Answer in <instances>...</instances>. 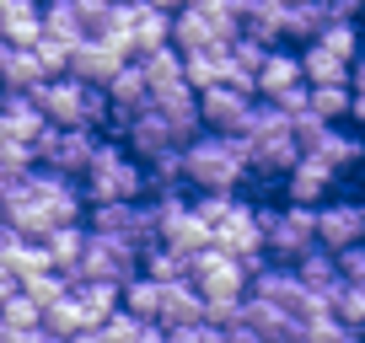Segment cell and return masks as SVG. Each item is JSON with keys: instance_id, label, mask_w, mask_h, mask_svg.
I'll return each instance as SVG.
<instances>
[{"instance_id": "obj_24", "label": "cell", "mask_w": 365, "mask_h": 343, "mask_svg": "<svg viewBox=\"0 0 365 343\" xmlns=\"http://www.w3.org/2000/svg\"><path fill=\"white\" fill-rule=\"evenodd\" d=\"M199 11H205L210 33H215L220 43H231V38L242 33V6H231V0H205V6H199Z\"/></svg>"}, {"instance_id": "obj_6", "label": "cell", "mask_w": 365, "mask_h": 343, "mask_svg": "<svg viewBox=\"0 0 365 343\" xmlns=\"http://www.w3.org/2000/svg\"><path fill=\"white\" fill-rule=\"evenodd\" d=\"M38 107V118H43L48 129H86V86L70 75H54L43 80L38 92H27Z\"/></svg>"}, {"instance_id": "obj_22", "label": "cell", "mask_w": 365, "mask_h": 343, "mask_svg": "<svg viewBox=\"0 0 365 343\" xmlns=\"http://www.w3.org/2000/svg\"><path fill=\"white\" fill-rule=\"evenodd\" d=\"M16 290H22V295H27V300H33V306H38V317H43V311L54 306V300H65V295H70V279L48 268V274L27 279V285H16Z\"/></svg>"}, {"instance_id": "obj_3", "label": "cell", "mask_w": 365, "mask_h": 343, "mask_svg": "<svg viewBox=\"0 0 365 343\" xmlns=\"http://www.w3.org/2000/svg\"><path fill=\"white\" fill-rule=\"evenodd\" d=\"M129 279H140V252L124 247L113 236H91L86 231V247H81V263L70 274V285H113L124 290Z\"/></svg>"}, {"instance_id": "obj_21", "label": "cell", "mask_w": 365, "mask_h": 343, "mask_svg": "<svg viewBox=\"0 0 365 343\" xmlns=\"http://www.w3.org/2000/svg\"><path fill=\"white\" fill-rule=\"evenodd\" d=\"M328 317L339 322L344 332H360V322H365V285H339L328 295Z\"/></svg>"}, {"instance_id": "obj_15", "label": "cell", "mask_w": 365, "mask_h": 343, "mask_svg": "<svg viewBox=\"0 0 365 343\" xmlns=\"http://www.w3.org/2000/svg\"><path fill=\"white\" fill-rule=\"evenodd\" d=\"M156 327H161V332H172V327H205V322H199V290L188 285V279H178V285H161Z\"/></svg>"}, {"instance_id": "obj_31", "label": "cell", "mask_w": 365, "mask_h": 343, "mask_svg": "<svg viewBox=\"0 0 365 343\" xmlns=\"http://www.w3.org/2000/svg\"><path fill=\"white\" fill-rule=\"evenodd\" d=\"M135 343H167V338H161V327H140V338Z\"/></svg>"}, {"instance_id": "obj_2", "label": "cell", "mask_w": 365, "mask_h": 343, "mask_svg": "<svg viewBox=\"0 0 365 343\" xmlns=\"http://www.w3.org/2000/svg\"><path fill=\"white\" fill-rule=\"evenodd\" d=\"M76 188H81V199H86V209L140 204V199H145V172H140V161L124 156L118 139H97V150H91V161H86Z\"/></svg>"}, {"instance_id": "obj_11", "label": "cell", "mask_w": 365, "mask_h": 343, "mask_svg": "<svg viewBox=\"0 0 365 343\" xmlns=\"http://www.w3.org/2000/svg\"><path fill=\"white\" fill-rule=\"evenodd\" d=\"M242 150H247V177H269V183H285V172L301 161V150H296V139H290L285 124L258 134V139H247Z\"/></svg>"}, {"instance_id": "obj_29", "label": "cell", "mask_w": 365, "mask_h": 343, "mask_svg": "<svg viewBox=\"0 0 365 343\" xmlns=\"http://www.w3.org/2000/svg\"><path fill=\"white\" fill-rule=\"evenodd\" d=\"M167 343H205L210 338V327H172V332H161Z\"/></svg>"}, {"instance_id": "obj_9", "label": "cell", "mask_w": 365, "mask_h": 343, "mask_svg": "<svg viewBox=\"0 0 365 343\" xmlns=\"http://www.w3.org/2000/svg\"><path fill=\"white\" fill-rule=\"evenodd\" d=\"M333 188H339V172H333L322 156H301L296 167L285 172V204H296V209H317V204H328Z\"/></svg>"}, {"instance_id": "obj_20", "label": "cell", "mask_w": 365, "mask_h": 343, "mask_svg": "<svg viewBox=\"0 0 365 343\" xmlns=\"http://www.w3.org/2000/svg\"><path fill=\"white\" fill-rule=\"evenodd\" d=\"M140 279H150V285H178V279H188V268H182V258L172 247H145L140 252Z\"/></svg>"}, {"instance_id": "obj_12", "label": "cell", "mask_w": 365, "mask_h": 343, "mask_svg": "<svg viewBox=\"0 0 365 343\" xmlns=\"http://www.w3.org/2000/svg\"><path fill=\"white\" fill-rule=\"evenodd\" d=\"M252 102H258V97H247V92L210 86V92H199V129H205V134H231V129L247 118Z\"/></svg>"}, {"instance_id": "obj_5", "label": "cell", "mask_w": 365, "mask_h": 343, "mask_svg": "<svg viewBox=\"0 0 365 343\" xmlns=\"http://www.w3.org/2000/svg\"><path fill=\"white\" fill-rule=\"evenodd\" d=\"M81 226H86L91 236H113V241H124V247H135V252L156 247V209H150V199H140V204L86 209V220H81Z\"/></svg>"}, {"instance_id": "obj_18", "label": "cell", "mask_w": 365, "mask_h": 343, "mask_svg": "<svg viewBox=\"0 0 365 343\" xmlns=\"http://www.w3.org/2000/svg\"><path fill=\"white\" fill-rule=\"evenodd\" d=\"M285 86H301L296 48H269V54H263V70L252 75V97H258V102H269V97L285 92Z\"/></svg>"}, {"instance_id": "obj_13", "label": "cell", "mask_w": 365, "mask_h": 343, "mask_svg": "<svg viewBox=\"0 0 365 343\" xmlns=\"http://www.w3.org/2000/svg\"><path fill=\"white\" fill-rule=\"evenodd\" d=\"M167 33H172L167 6H129V65L156 54V48H167Z\"/></svg>"}, {"instance_id": "obj_28", "label": "cell", "mask_w": 365, "mask_h": 343, "mask_svg": "<svg viewBox=\"0 0 365 343\" xmlns=\"http://www.w3.org/2000/svg\"><path fill=\"white\" fill-rule=\"evenodd\" d=\"M140 327H145V322H135L129 311H113V317L97 327V343H135V338H140Z\"/></svg>"}, {"instance_id": "obj_16", "label": "cell", "mask_w": 365, "mask_h": 343, "mask_svg": "<svg viewBox=\"0 0 365 343\" xmlns=\"http://www.w3.org/2000/svg\"><path fill=\"white\" fill-rule=\"evenodd\" d=\"M43 22H38L33 0H0V43L6 48H33Z\"/></svg>"}, {"instance_id": "obj_1", "label": "cell", "mask_w": 365, "mask_h": 343, "mask_svg": "<svg viewBox=\"0 0 365 343\" xmlns=\"http://www.w3.org/2000/svg\"><path fill=\"white\" fill-rule=\"evenodd\" d=\"M182 156V194H242L247 183V150L231 134H194Z\"/></svg>"}, {"instance_id": "obj_17", "label": "cell", "mask_w": 365, "mask_h": 343, "mask_svg": "<svg viewBox=\"0 0 365 343\" xmlns=\"http://www.w3.org/2000/svg\"><path fill=\"white\" fill-rule=\"evenodd\" d=\"M328 27V0H296L285 6V27H279V48L285 43H317V33Z\"/></svg>"}, {"instance_id": "obj_7", "label": "cell", "mask_w": 365, "mask_h": 343, "mask_svg": "<svg viewBox=\"0 0 365 343\" xmlns=\"http://www.w3.org/2000/svg\"><path fill=\"white\" fill-rule=\"evenodd\" d=\"M360 231H365V209L354 199H328L317 204V226H312V241L322 252H344V247H360Z\"/></svg>"}, {"instance_id": "obj_10", "label": "cell", "mask_w": 365, "mask_h": 343, "mask_svg": "<svg viewBox=\"0 0 365 343\" xmlns=\"http://www.w3.org/2000/svg\"><path fill=\"white\" fill-rule=\"evenodd\" d=\"M210 247L226 252L231 263H242V258H258V252H263V231H258V215H252L247 199H237V204H231V215L220 220L215 231H210Z\"/></svg>"}, {"instance_id": "obj_8", "label": "cell", "mask_w": 365, "mask_h": 343, "mask_svg": "<svg viewBox=\"0 0 365 343\" xmlns=\"http://www.w3.org/2000/svg\"><path fill=\"white\" fill-rule=\"evenodd\" d=\"M27 199L33 204H43L48 215H54V226H81L86 220V199H81V188L70 183V177H54V172H27Z\"/></svg>"}, {"instance_id": "obj_26", "label": "cell", "mask_w": 365, "mask_h": 343, "mask_svg": "<svg viewBox=\"0 0 365 343\" xmlns=\"http://www.w3.org/2000/svg\"><path fill=\"white\" fill-rule=\"evenodd\" d=\"M317 48H328L333 59L354 65V22H328V27L317 33Z\"/></svg>"}, {"instance_id": "obj_14", "label": "cell", "mask_w": 365, "mask_h": 343, "mask_svg": "<svg viewBox=\"0 0 365 343\" xmlns=\"http://www.w3.org/2000/svg\"><path fill=\"white\" fill-rule=\"evenodd\" d=\"M296 70H301V86H307V92H317V86H354V65L333 59L328 48H317V43L296 48Z\"/></svg>"}, {"instance_id": "obj_23", "label": "cell", "mask_w": 365, "mask_h": 343, "mask_svg": "<svg viewBox=\"0 0 365 343\" xmlns=\"http://www.w3.org/2000/svg\"><path fill=\"white\" fill-rule=\"evenodd\" d=\"M38 22H43V33L65 38V43H81V27H76V0H54V6H38Z\"/></svg>"}, {"instance_id": "obj_27", "label": "cell", "mask_w": 365, "mask_h": 343, "mask_svg": "<svg viewBox=\"0 0 365 343\" xmlns=\"http://www.w3.org/2000/svg\"><path fill=\"white\" fill-rule=\"evenodd\" d=\"M328 258H333L339 285H365V247H344V252H328Z\"/></svg>"}, {"instance_id": "obj_25", "label": "cell", "mask_w": 365, "mask_h": 343, "mask_svg": "<svg viewBox=\"0 0 365 343\" xmlns=\"http://www.w3.org/2000/svg\"><path fill=\"white\" fill-rule=\"evenodd\" d=\"M33 327H38V306L16 290V295L0 306V332H33Z\"/></svg>"}, {"instance_id": "obj_4", "label": "cell", "mask_w": 365, "mask_h": 343, "mask_svg": "<svg viewBox=\"0 0 365 343\" xmlns=\"http://www.w3.org/2000/svg\"><path fill=\"white\" fill-rule=\"evenodd\" d=\"M97 139H103V134H91V129H43V134L33 139V167L81 183V172H86Z\"/></svg>"}, {"instance_id": "obj_19", "label": "cell", "mask_w": 365, "mask_h": 343, "mask_svg": "<svg viewBox=\"0 0 365 343\" xmlns=\"http://www.w3.org/2000/svg\"><path fill=\"white\" fill-rule=\"evenodd\" d=\"M70 300H76L81 327H86V332H97V327L118 311V290H113V285H70Z\"/></svg>"}, {"instance_id": "obj_30", "label": "cell", "mask_w": 365, "mask_h": 343, "mask_svg": "<svg viewBox=\"0 0 365 343\" xmlns=\"http://www.w3.org/2000/svg\"><path fill=\"white\" fill-rule=\"evenodd\" d=\"M11 295H16V279L6 274V263H0V306H6V300H11Z\"/></svg>"}]
</instances>
